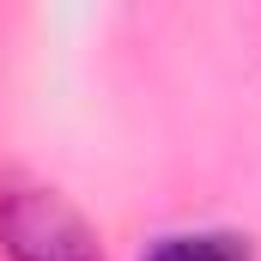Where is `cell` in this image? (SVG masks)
Here are the masks:
<instances>
[{"mask_svg": "<svg viewBox=\"0 0 261 261\" xmlns=\"http://www.w3.org/2000/svg\"><path fill=\"white\" fill-rule=\"evenodd\" d=\"M140 261H255L243 231H219V225H200V231H164L152 237Z\"/></svg>", "mask_w": 261, "mask_h": 261, "instance_id": "obj_2", "label": "cell"}, {"mask_svg": "<svg viewBox=\"0 0 261 261\" xmlns=\"http://www.w3.org/2000/svg\"><path fill=\"white\" fill-rule=\"evenodd\" d=\"M0 255L6 261H103L91 219L43 182H0Z\"/></svg>", "mask_w": 261, "mask_h": 261, "instance_id": "obj_1", "label": "cell"}]
</instances>
